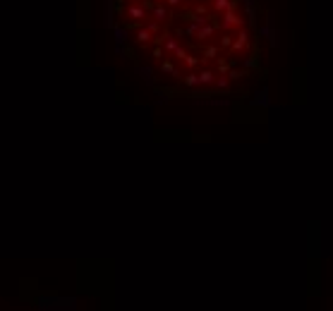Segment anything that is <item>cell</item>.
<instances>
[{"mask_svg": "<svg viewBox=\"0 0 333 311\" xmlns=\"http://www.w3.org/2000/svg\"><path fill=\"white\" fill-rule=\"evenodd\" d=\"M180 84L185 86V89H197V86H199V69H195V72H185Z\"/></svg>", "mask_w": 333, "mask_h": 311, "instance_id": "3", "label": "cell"}, {"mask_svg": "<svg viewBox=\"0 0 333 311\" xmlns=\"http://www.w3.org/2000/svg\"><path fill=\"white\" fill-rule=\"evenodd\" d=\"M158 2H163V0H158Z\"/></svg>", "mask_w": 333, "mask_h": 311, "instance_id": "6", "label": "cell"}, {"mask_svg": "<svg viewBox=\"0 0 333 311\" xmlns=\"http://www.w3.org/2000/svg\"><path fill=\"white\" fill-rule=\"evenodd\" d=\"M245 74H247V72H245L242 67H233L230 72H228V77H230V81H240L242 77H245Z\"/></svg>", "mask_w": 333, "mask_h": 311, "instance_id": "5", "label": "cell"}, {"mask_svg": "<svg viewBox=\"0 0 333 311\" xmlns=\"http://www.w3.org/2000/svg\"><path fill=\"white\" fill-rule=\"evenodd\" d=\"M208 2H211V0H208Z\"/></svg>", "mask_w": 333, "mask_h": 311, "instance_id": "7", "label": "cell"}, {"mask_svg": "<svg viewBox=\"0 0 333 311\" xmlns=\"http://www.w3.org/2000/svg\"><path fill=\"white\" fill-rule=\"evenodd\" d=\"M230 84H233V81H230V77H228V74H221V77H218V81H216V89L228 91V89H230Z\"/></svg>", "mask_w": 333, "mask_h": 311, "instance_id": "4", "label": "cell"}, {"mask_svg": "<svg viewBox=\"0 0 333 311\" xmlns=\"http://www.w3.org/2000/svg\"><path fill=\"white\" fill-rule=\"evenodd\" d=\"M132 41L137 43L139 48H151L153 43H156V34H153V31L146 27V24H139V27H134Z\"/></svg>", "mask_w": 333, "mask_h": 311, "instance_id": "1", "label": "cell"}, {"mask_svg": "<svg viewBox=\"0 0 333 311\" xmlns=\"http://www.w3.org/2000/svg\"><path fill=\"white\" fill-rule=\"evenodd\" d=\"M151 19L161 22V24H168V22H170V7H168L166 2H158L151 10Z\"/></svg>", "mask_w": 333, "mask_h": 311, "instance_id": "2", "label": "cell"}]
</instances>
